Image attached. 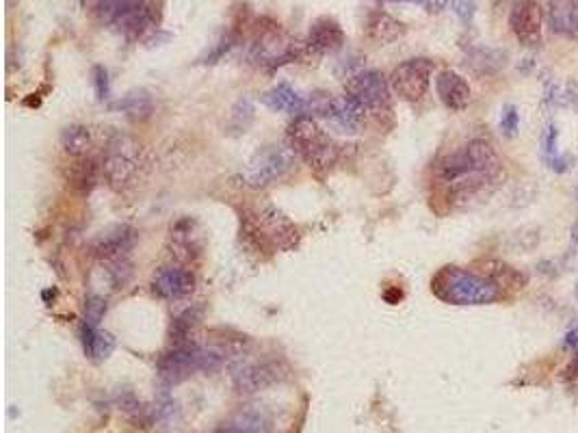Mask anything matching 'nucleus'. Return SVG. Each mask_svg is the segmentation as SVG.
<instances>
[{
	"label": "nucleus",
	"instance_id": "nucleus-1",
	"mask_svg": "<svg viewBox=\"0 0 578 433\" xmlns=\"http://www.w3.org/2000/svg\"><path fill=\"white\" fill-rule=\"evenodd\" d=\"M241 236L256 252L275 254L299 243V228L271 202H256L243 208Z\"/></svg>",
	"mask_w": 578,
	"mask_h": 433
},
{
	"label": "nucleus",
	"instance_id": "nucleus-2",
	"mask_svg": "<svg viewBox=\"0 0 578 433\" xmlns=\"http://www.w3.org/2000/svg\"><path fill=\"white\" fill-rule=\"evenodd\" d=\"M431 291L451 306H490L505 297L503 286L485 273L464 267H442L431 280Z\"/></svg>",
	"mask_w": 578,
	"mask_h": 433
},
{
	"label": "nucleus",
	"instance_id": "nucleus-3",
	"mask_svg": "<svg viewBox=\"0 0 578 433\" xmlns=\"http://www.w3.org/2000/svg\"><path fill=\"white\" fill-rule=\"evenodd\" d=\"M146 169V148L137 137L117 133L107 141L102 156V178L113 191L122 193L137 187Z\"/></svg>",
	"mask_w": 578,
	"mask_h": 433
},
{
	"label": "nucleus",
	"instance_id": "nucleus-4",
	"mask_svg": "<svg viewBox=\"0 0 578 433\" xmlns=\"http://www.w3.org/2000/svg\"><path fill=\"white\" fill-rule=\"evenodd\" d=\"M286 135L291 150L317 172H330L340 159V146L312 115H297Z\"/></svg>",
	"mask_w": 578,
	"mask_h": 433
},
{
	"label": "nucleus",
	"instance_id": "nucleus-5",
	"mask_svg": "<svg viewBox=\"0 0 578 433\" xmlns=\"http://www.w3.org/2000/svg\"><path fill=\"white\" fill-rule=\"evenodd\" d=\"M94 13L126 39H139L159 24L156 0H100Z\"/></svg>",
	"mask_w": 578,
	"mask_h": 433
},
{
	"label": "nucleus",
	"instance_id": "nucleus-6",
	"mask_svg": "<svg viewBox=\"0 0 578 433\" xmlns=\"http://www.w3.org/2000/svg\"><path fill=\"white\" fill-rule=\"evenodd\" d=\"M295 167V152L284 146H267L256 152L241 172V182L247 189H265L282 180Z\"/></svg>",
	"mask_w": 578,
	"mask_h": 433
},
{
	"label": "nucleus",
	"instance_id": "nucleus-7",
	"mask_svg": "<svg viewBox=\"0 0 578 433\" xmlns=\"http://www.w3.org/2000/svg\"><path fill=\"white\" fill-rule=\"evenodd\" d=\"M197 371H202V343L193 338L185 343H174L156 362V373L165 388L187 382Z\"/></svg>",
	"mask_w": 578,
	"mask_h": 433
},
{
	"label": "nucleus",
	"instance_id": "nucleus-8",
	"mask_svg": "<svg viewBox=\"0 0 578 433\" xmlns=\"http://www.w3.org/2000/svg\"><path fill=\"white\" fill-rule=\"evenodd\" d=\"M288 375L286 364L280 360H260L239 364L232 373V386L236 395H256L260 390H267L280 384Z\"/></svg>",
	"mask_w": 578,
	"mask_h": 433
},
{
	"label": "nucleus",
	"instance_id": "nucleus-9",
	"mask_svg": "<svg viewBox=\"0 0 578 433\" xmlns=\"http://www.w3.org/2000/svg\"><path fill=\"white\" fill-rule=\"evenodd\" d=\"M390 91V81L377 70L358 72L347 81V94L356 98L366 113L373 115L390 113Z\"/></svg>",
	"mask_w": 578,
	"mask_h": 433
},
{
	"label": "nucleus",
	"instance_id": "nucleus-10",
	"mask_svg": "<svg viewBox=\"0 0 578 433\" xmlns=\"http://www.w3.org/2000/svg\"><path fill=\"white\" fill-rule=\"evenodd\" d=\"M431 76L433 63L429 59L403 61L390 76V89L405 102H418L427 96Z\"/></svg>",
	"mask_w": 578,
	"mask_h": 433
},
{
	"label": "nucleus",
	"instance_id": "nucleus-11",
	"mask_svg": "<svg viewBox=\"0 0 578 433\" xmlns=\"http://www.w3.org/2000/svg\"><path fill=\"white\" fill-rule=\"evenodd\" d=\"M509 26L522 46H540L544 35V16L540 3L537 0H516L509 11Z\"/></svg>",
	"mask_w": 578,
	"mask_h": 433
},
{
	"label": "nucleus",
	"instance_id": "nucleus-12",
	"mask_svg": "<svg viewBox=\"0 0 578 433\" xmlns=\"http://www.w3.org/2000/svg\"><path fill=\"white\" fill-rule=\"evenodd\" d=\"M169 254H172L180 265H189V262L197 260L204 252V232L200 223L191 217H182L169 228L167 239Z\"/></svg>",
	"mask_w": 578,
	"mask_h": 433
},
{
	"label": "nucleus",
	"instance_id": "nucleus-13",
	"mask_svg": "<svg viewBox=\"0 0 578 433\" xmlns=\"http://www.w3.org/2000/svg\"><path fill=\"white\" fill-rule=\"evenodd\" d=\"M152 291L156 297L167 301L185 299L195 291V275L182 265L163 267L152 280Z\"/></svg>",
	"mask_w": 578,
	"mask_h": 433
},
{
	"label": "nucleus",
	"instance_id": "nucleus-14",
	"mask_svg": "<svg viewBox=\"0 0 578 433\" xmlns=\"http://www.w3.org/2000/svg\"><path fill=\"white\" fill-rule=\"evenodd\" d=\"M135 243H137V232L133 228L115 226L98 236L94 243V254L100 262L128 260Z\"/></svg>",
	"mask_w": 578,
	"mask_h": 433
},
{
	"label": "nucleus",
	"instance_id": "nucleus-15",
	"mask_svg": "<svg viewBox=\"0 0 578 433\" xmlns=\"http://www.w3.org/2000/svg\"><path fill=\"white\" fill-rule=\"evenodd\" d=\"M436 94L449 111H464L472 100L468 81L453 70H444L436 76Z\"/></svg>",
	"mask_w": 578,
	"mask_h": 433
},
{
	"label": "nucleus",
	"instance_id": "nucleus-16",
	"mask_svg": "<svg viewBox=\"0 0 578 433\" xmlns=\"http://www.w3.org/2000/svg\"><path fill=\"white\" fill-rule=\"evenodd\" d=\"M345 44V31L334 18H319L310 26V33L306 39L308 52L314 55H327V52H336Z\"/></svg>",
	"mask_w": 578,
	"mask_h": 433
},
{
	"label": "nucleus",
	"instance_id": "nucleus-17",
	"mask_svg": "<svg viewBox=\"0 0 578 433\" xmlns=\"http://www.w3.org/2000/svg\"><path fill=\"white\" fill-rule=\"evenodd\" d=\"M262 104L269 107L271 111L293 113L295 117L308 111V100L288 83H280V85H275L273 89H269L267 94L262 96Z\"/></svg>",
	"mask_w": 578,
	"mask_h": 433
},
{
	"label": "nucleus",
	"instance_id": "nucleus-18",
	"mask_svg": "<svg viewBox=\"0 0 578 433\" xmlns=\"http://www.w3.org/2000/svg\"><path fill=\"white\" fill-rule=\"evenodd\" d=\"M81 343L85 356L94 362H104L115 351V338L100 330V325H91L87 321L81 325Z\"/></svg>",
	"mask_w": 578,
	"mask_h": 433
},
{
	"label": "nucleus",
	"instance_id": "nucleus-19",
	"mask_svg": "<svg viewBox=\"0 0 578 433\" xmlns=\"http://www.w3.org/2000/svg\"><path fill=\"white\" fill-rule=\"evenodd\" d=\"M102 174V165H98L91 156H85V159H72L65 167V180L68 185L78 191V193H89L96 187V182Z\"/></svg>",
	"mask_w": 578,
	"mask_h": 433
},
{
	"label": "nucleus",
	"instance_id": "nucleus-20",
	"mask_svg": "<svg viewBox=\"0 0 578 433\" xmlns=\"http://www.w3.org/2000/svg\"><path fill=\"white\" fill-rule=\"evenodd\" d=\"M366 33H369V37L373 39V42L384 46V44L397 42L399 37H403L405 26L397 18L388 16V13L377 11L369 18V24H366Z\"/></svg>",
	"mask_w": 578,
	"mask_h": 433
},
{
	"label": "nucleus",
	"instance_id": "nucleus-21",
	"mask_svg": "<svg viewBox=\"0 0 578 433\" xmlns=\"http://www.w3.org/2000/svg\"><path fill=\"white\" fill-rule=\"evenodd\" d=\"M239 433H273V421L271 416L256 408V405H249L241 412H236L228 421Z\"/></svg>",
	"mask_w": 578,
	"mask_h": 433
},
{
	"label": "nucleus",
	"instance_id": "nucleus-22",
	"mask_svg": "<svg viewBox=\"0 0 578 433\" xmlns=\"http://www.w3.org/2000/svg\"><path fill=\"white\" fill-rule=\"evenodd\" d=\"M91 146H94V139H91V130L87 126L72 124L63 128L61 148L70 159H85L91 152Z\"/></svg>",
	"mask_w": 578,
	"mask_h": 433
},
{
	"label": "nucleus",
	"instance_id": "nucleus-23",
	"mask_svg": "<svg viewBox=\"0 0 578 433\" xmlns=\"http://www.w3.org/2000/svg\"><path fill=\"white\" fill-rule=\"evenodd\" d=\"M115 107L120 109L126 117H130V120L139 122V120H148V117L152 115L154 102L146 91H130V94H126L120 102L115 104Z\"/></svg>",
	"mask_w": 578,
	"mask_h": 433
},
{
	"label": "nucleus",
	"instance_id": "nucleus-24",
	"mask_svg": "<svg viewBox=\"0 0 578 433\" xmlns=\"http://www.w3.org/2000/svg\"><path fill=\"white\" fill-rule=\"evenodd\" d=\"M154 421L159 423V427H163L165 431H174L180 423V410H178V403L174 401V397L169 395L167 388L161 390V395L156 397L154 403Z\"/></svg>",
	"mask_w": 578,
	"mask_h": 433
},
{
	"label": "nucleus",
	"instance_id": "nucleus-25",
	"mask_svg": "<svg viewBox=\"0 0 578 433\" xmlns=\"http://www.w3.org/2000/svg\"><path fill=\"white\" fill-rule=\"evenodd\" d=\"M254 102L249 100V98H243L234 104V109L230 113V128L234 130V133H245V130L249 128V124L254 122Z\"/></svg>",
	"mask_w": 578,
	"mask_h": 433
},
{
	"label": "nucleus",
	"instance_id": "nucleus-26",
	"mask_svg": "<svg viewBox=\"0 0 578 433\" xmlns=\"http://www.w3.org/2000/svg\"><path fill=\"white\" fill-rule=\"evenodd\" d=\"M117 403H120V410L128 416V418H133V421H143L146 418L148 410H146V405H143L133 392H124V395H120V399H117Z\"/></svg>",
	"mask_w": 578,
	"mask_h": 433
},
{
	"label": "nucleus",
	"instance_id": "nucleus-27",
	"mask_svg": "<svg viewBox=\"0 0 578 433\" xmlns=\"http://www.w3.org/2000/svg\"><path fill=\"white\" fill-rule=\"evenodd\" d=\"M107 314V301L98 295H91L85 301V321L91 325H100V321Z\"/></svg>",
	"mask_w": 578,
	"mask_h": 433
},
{
	"label": "nucleus",
	"instance_id": "nucleus-28",
	"mask_svg": "<svg viewBox=\"0 0 578 433\" xmlns=\"http://www.w3.org/2000/svg\"><path fill=\"white\" fill-rule=\"evenodd\" d=\"M518 126H520L518 109L514 107V104H507L501 115V130L507 137H514L518 133Z\"/></svg>",
	"mask_w": 578,
	"mask_h": 433
},
{
	"label": "nucleus",
	"instance_id": "nucleus-29",
	"mask_svg": "<svg viewBox=\"0 0 578 433\" xmlns=\"http://www.w3.org/2000/svg\"><path fill=\"white\" fill-rule=\"evenodd\" d=\"M94 87H96V96L98 100H107L111 94V83H109V72L102 65H96L94 68Z\"/></svg>",
	"mask_w": 578,
	"mask_h": 433
},
{
	"label": "nucleus",
	"instance_id": "nucleus-30",
	"mask_svg": "<svg viewBox=\"0 0 578 433\" xmlns=\"http://www.w3.org/2000/svg\"><path fill=\"white\" fill-rule=\"evenodd\" d=\"M455 16L464 24H470L477 13V0H451Z\"/></svg>",
	"mask_w": 578,
	"mask_h": 433
},
{
	"label": "nucleus",
	"instance_id": "nucleus-31",
	"mask_svg": "<svg viewBox=\"0 0 578 433\" xmlns=\"http://www.w3.org/2000/svg\"><path fill=\"white\" fill-rule=\"evenodd\" d=\"M232 46H234V37H232V35H223L221 42L217 44V48H215L213 52H210V55L206 57L204 63H217L223 55H226V52H228Z\"/></svg>",
	"mask_w": 578,
	"mask_h": 433
},
{
	"label": "nucleus",
	"instance_id": "nucleus-32",
	"mask_svg": "<svg viewBox=\"0 0 578 433\" xmlns=\"http://www.w3.org/2000/svg\"><path fill=\"white\" fill-rule=\"evenodd\" d=\"M449 3H451V0H423L420 5H423L429 13H440V11H444L446 7H449Z\"/></svg>",
	"mask_w": 578,
	"mask_h": 433
},
{
	"label": "nucleus",
	"instance_id": "nucleus-33",
	"mask_svg": "<svg viewBox=\"0 0 578 433\" xmlns=\"http://www.w3.org/2000/svg\"><path fill=\"white\" fill-rule=\"evenodd\" d=\"M566 347L572 349V351H578V327H574V330L568 332V336H566Z\"/></svg>",
	"mask_w": 578,
	"mask_h": 433
},
{
	"label": "nucleus",
	"instance_id": "nucleus-34",
	"mask_svg": "<svg viewBox=\"0 0 578 433\" xmlns=\"http://www.w3.org/2000/svg\"><path fill=\"white\" fill-rule=\"evenodd\" d=\"M215 433H239V431H236V429H234L230 423H223V425H221V427H219Z\"/></svg>",
	"mask_w": 578,
	"mask_h": 433
},
{
	"label": "nucleus",
	"instance_id": "nucleus-35",
	"mask_svg": "<svg viewBox=\"0 0 578 433\" xmlns=\"http://www.w3.org/2000/svg\"><path fill=\"white\" fill-rule=\"evenodd\" d=\"M570 232H572V241H574V245L578 247V221L574 223V226H572V230H570Z\"/></svg>",
	"mask_w": 578,
	"mask_h": 433
},
{
	"label": "nucleus",
	"instance_id": "nucleus-36",
	"mask_svg": "<svg viewBox=\"0 0 578 433\" xmlns=\"http://www.w3.org/2000/svg\"><path fill=\"white\" fill-rule=\"evenodd\" d=\"M390 3H423V0H390Z\"/></svg>",
	"mask_w": 578,
	"mask_h": 433
},
{
	"label": "nucleus",
	"instance_id": "nucleus-37",
	"mask_svg": "<svg viewBox=\"0 0 578 433\" xmlns=\"http://www.w3.org/2000/svg\"><path fill=\"white\" fill-rule=\"evenodd\" d=\"M576 200H578V187H576Z\"/></svg>",
	"mask_w": 578,
	"mask_h": 433
},
{
	"label": "nucleus",
	"instance_id": "nucleus-38",
	"mask_svg": "<svg viewBox=\"0 0 578 433\" xmlns=\"http://www.w3.org/2000/svg\"><path fill=\"white\" fill-rule=\"evenodd\" d=\"M576 297H578V286H576Z\"/></svg>",
	"mask_w": 578,
	"mask_h": 433
},
{
	"label": "nucleus",
	"instance_id": "nucleus-39",
	"mask_svg": "<svg viewBox=\"0 0 578 433\" xmlns=\"http://www.w3.org/2000/svg\"><path fill=\"white\" fill-rule=\"evenodd\" d=\"M576 366H578V358H576Z\"/></svg>",
	"mask_w": 578,
	"mask_h": 433
}]
</instances>
